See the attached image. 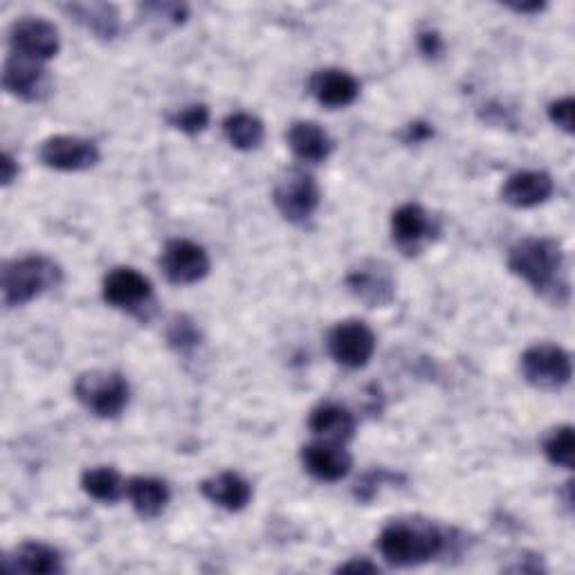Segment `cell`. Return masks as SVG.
Returning a JSON list of instances; mask_svg holds the SVG:
<instances>
[{
    "instance_id": "cb8c5ba5",
    "label": "cell",
    "mask_w": 575,
    "mask_h": 575,
    "mask_svg": "<svg viewBox=\"0 0 575 575\" xmlns=\"http://www.w3.org/2000/svg\"><path fill=\"white\" fill-rule=\"evenodd\" d=\"M81 487L89 497L104 502V504H115L126 495V483L122 481L120 472L113 468H91L81 474Z\"/></svg>"
},
{
    "instance_id": "7c38bea8",
    "label": "cell",
    "mask_w": 575,
    "mask_h": 575,
    "mask_svg": "<svg viewBox=\"0 0 575 575\" xmlns=\"http://www.w3.org/2000/svg\"><path fill=\"white\" fill-rule=\"evenodd\" d=\"M3 86L23 102H39L50 93V76L39 61L12 54L3 68Z\"/></svg>"
},
{
    "instance_id": "9c48e42d",
    "label": "cell",
    "mask_w": 575,
    "mask_h": 575,
    "mask_svg": "<svg viewBox=\"0 0 575 575\" xmlns=\"http://www.w3.org/2000/svg\"><path fill=\"white\" fill-rule=\"evenodd\" d=\"M275 205L290 223L308 220L319 207V187L315 178L304 172H290L275 187Z\"/></svg>"
},
{
    "instance_id": "d6986e66",
    "label": "cell",
    "mask_w": 575,
    "mask_h": 575,
    "mask_svg": "<svg viewBox=\"0 0 575 575\" xmlns=\"http://www.w3.org/2000/svg\"><path fill=\"white\" fill-rule=\"evenodd\" d=\"M553 194V178L544 172H517L513 174L504 189L502 198L517 209H531L546 203Z\"/></svg>"
},
{
    "instance_id": "4dcf8cb0",
    "label": "cell",
    "mask_w": 575,
    "mask_h": 575,
    "mask_svg": "<svg viewBox=\"0 0 575 575\" xmlns=\"http://www.w3.org/2000/svg\"><path fill=\"white\" fill-rule=\"evenodd\" d=\"M432 135H434V131H432L430 124H425V122H414V124L407 126V131H404V142H407V144H421V142L430 140Z\"/></svg>"
},
{
    "instance_id": "603a6c76",
    "label": "cell",
    "mask_w": 575,
    "mask_h": 575,
    "mask_svg": "<svg viewBox=\"0 0 575 575\" xmlns=\"http://www.w3.org/2000/svg\"><path fill=\"white\" fill-rule=\"evenodd\" d=\"M14 564H6V568L21 571V573H37V575H52L63 571V557L57 548L41 544V542H23L12 557Z\"/></svg>"
},
{
    "instance_id": "7402d4cb",
    "label": "cell",
    "mask_w": 575,
    "mask_h": 575,
    "mask_svg": "<svg viewBox=\"0 0 575 575\" xmlns=\"http://www.w3.org/2000/svg\"><path fill=\"white\" fill-rule=\"evenodd\" d=\"M76 23L84 25L97 39L111 41L120 32V12L109 3H74L63 8Z\"/></svg>"
},
{
    "instance_id": "d6a6232c",
    "label": "cell",
    "mask_w": 575,
    "mask_h": 575,
    "mask_svg": "<svg viewBox=\"0 0 575 575\" xmlns=\"http://www.w3.org/2000/svg\"><path fill=\"white\" fill-rule=\"evenodd\" d=\"M340 573H378V564H371L369 559H351L338 566Z\"/></svg>"
},
{
    "instance_id": "277c9868",
    "label": "cell",
    "mask_w": 575,
    "mask_h": 575,
    "mask_svg": "<svg viewBox=\"0 0 575 575\" xmlns=\"http://www.w3.org/2000/svg\"><path fill=\"white\" fill-rule=\"evenodd\" d=\"M74 396L97 419H117L129 404V382L120 373L89 371L74 382Z\"/></svg>"
},
{
    "instance_id": "e0dca14e",
    "label": "cell",
    "mask_w": 575,
    "mask_h": 575,
    "mask_svg": "<svg viewBox=\"0 0 575 575\" xmlns=\"http://www.w3.org/2000/svg\"><path fill=\"white\" fill-rule=\"evenodd\" d=\"M308 428L326 443L345 445L356 434V419L347 407L338 402H321L310 412Z\"/></svg>"
},
{
    "instance_id": "2e32d148",
    "label": "cell",
    "mask_w": 575,
    "mask_h": 575,
    "mask_svg": "<svg viewBox=\"0 0 575 575\" xmlns=\"http://www.w3.org/2000/svg\"><path fill=\"white\" fill-rule=\"evenodd\" d=\"M203 497L214 506L238 513L253 500V485L248 479H243L238 472H218L201 483Z\"/></svg>"
},
{
    "instance_id": "8992f818",
    "label": "cell",
    "mask_w": 575,
    "mask_h": 575,
    "mask_svg": "<svg viewBox=\"0 0 575 575\" xmlns=\"http://www.w3.org/2000/svg\"><path fill=\"white\" fill-rule=\"evenodd\" d=\"M160 268L167 281L176 286L198 284L209 275V257L205 248L187 238H174L164 245Z\"/></svg>"
},
{
    "instance_id": "ac0fdd59",
    "label": "cell",
    "mask_w": 575,
    "mask_h": 575,
    "mask_svg": "<svg viewBox=\"0 0 575 575\" xmlns=\"http://www.w3.org/2000/svg\"><path fill=\"white\" fill-rule=\"evenodd\" d=\"M391 234L402 250H419L432 234L430 214L419 203L400 205L391 216Z\"/></svg>"
},
{
    "instance_id": "3957f363",
    "label": "cell",
    "mask_w": 575,
    "mask_h": 575,
    "mask_svg": "<svg viewBox=\"0 0 575 575\" xmlns=\"http://www.w3.org/2000/svg\"><path fill=\"white\" fill-rule=\"evenodd\" d=\"M61 284V268L48 257H23L3 268V304L25 306Z\"/></svg>"
},
{
    "instance_id": "836d02e7",
    "label": "cell",
    "mask_w": 575,
    "mask_h": 575,
    "mask_svg": "<svg viewBox=\"0 0 575 575\" xmlns=\"http://www.w3.org/2000/svg\"><path fill=\"white\" fill-rule=\"evenodd\" d=\"M546 6L540 3V0H535V3H522V6H511L513 12L517 14H535V12H542Z\"/></svg>"
},
{
    "instance_id": "5bb4252c",
    "label": "cell",
    "mask_w": 575,
    "mask_h": 575,
    "mask_svg": "<svg viewBox=\"0 0 575 575\" xmlns=\"http://www.w3.org/2000/svg\"><path fill=\"white\" fill-rule=\"evenodd\" d=\"M308 89L310 95L326 109L351 106L360 95L358 79L338 68L317 70L308 81Z\"/></svg>"
},
{
    "instance_id": "1f68e13d",
    "label": "cell",
    "mask_w": 575,
    "mask_h": 575,
    "mask_svg": "<svg viewBox=\"0 0 575 575\" xmlns=\"http://www.w3.org/2000/svg\"><path fill=\"white\" fill-rule=\"evenodd\" d=\"M0 167H3V176H0L3 178V187H10L19 176V162L10 153H6L3 162H0Z\"/></svg>"
},
{
    "instance_id": "7a4b0ae2",
    "label": "cell",
    "mask_w": 575,
    "mask_h": 575,
    "mask_svg": "<svg viewBox=\"0 0 575 575\" xmlns=\"http://www.w3.org/2000/svg\"><path fill=\"white\" fill-rule=\"evenodd\" d=\"M509 268L535 292L557 295L568 290L562 281L564 253L553 238H524L515 243L509 255Z\"/></svg>"
},
{
    "instance_id": "30bf717a",
    "label": "cell",
    "mask_w": 575,
    "mask_h": 575,
    "mask_svg": "<svg viewBox=\"0 0 575 575\" xmlns=\"http://www.w3.org/2000/svg\"><path fill=\"white\" fill-rule=\"evenodd\" d=\"M12 52L32 61H48L59 54V30L45 19H21L10 30Z\"/></svg>"
},
{
    "instance_id": "44dd1931",
    "label": "cell",
    "mask_w": 575,
    "mask_h": 575,
    "mask_svg": "<svg viewBox=\"0 0 575 575\" xmlns=\"http://www.w3.org/2000/svg\"><path fill=\"white\" fill-rule=\"evenodd\" d=\"M288 146L301 162L319 164L331 155L333 140L317 122H295L288 131Z\"/></svg>"
},
{
    "instance_id": "ffe728a7",
    "label": "cell",
    "mask_w": 575,
    "mask_h": 575,
    "mask_svg": "<svg viewBox=\"0 0 575 575\" xmlns=\"http://www.w3.org/2000/svg\"><path fill=\"white\" fill-rule=\"evenodd\" d=\"M126 497L131 500L135 513L144 520H153L162 515L170 504V485L155 476H133L126 483Z\"/></svg>"
},
{
    "instance_id": "ba28073f",
    "label": "cell",
    "mask_w": 575,
    "mask_h": 575,
    "mask_svg": "<svg viewBox=\"0 0 575 575\" xmlns=\"http://www.w3.org/2000/svg\"><path fill=\"white\" fill-rule=\"evenodd\" d=\"M41 162L57 172H89L100 162L95 142L76 135H54L41 144Z\"/></svg>"
},
{
    "instance_id": "6da1fadb",
    "label": "cell",
    "mask_w": 575,
    "mask_h": 575,
    "mask_svg": "<svg viewBox=\"0 0 575 575\" xmlns=\"http://www.w3.org/2000/svg\"><path fill=\"white\" fill-rule=\"evenodd\" d=\"M445 548L443 531L425 520H398L382 528L378 551L393 566H419Z\"/></svg>"
},
{
    "instance_id": "d4e9b609",
    "label": "cell",
    "mask_w": 575,
    "mask_h": 575,
    "mask_svg": "<svg viewBox=\"0 0 575 575\" xmlns=\"http://www.w3.org/2000/svg\"><path fill=\"white\" fill-rule=\"evenodd\" d=\"M223 131L227 142L238 151H255L264 144L266 126L257 115L234 113L223 122Z\"/></svg>"
},
{
    "instance_id": "9a60e30c",
    "label": "cell",
    "mask_w": 575,
    "mask_h": 575,
    "mask_svg": "<svg viewBox=\"0 0 575 575\" xmlns=\"http://www.w3.org/2000/svg\"><path fill=\"white\" fill-rule=\"evenodd\" d=\"M301 463L310 476L326 483L342 481L353 468V459L342 445L326 441L301 448Z\"/></svg>"
},
{
    "instance_id": "5b68a950",
    "label": "cell",
    "mask_w": 575,
    "mask_h": 575,
    "mask_svg": "<svg viewBox=\"0 0 575 575\" xmlns=\"http://www.w3.org/2000/svg\"><path fill=\"white\" fill-rule=\"evenodd\" d=\"M522 373L526 382L537 389H559L571 380V356L557 345H533L522 356Z\"/></svg>"
},
{
    "instance_id": "f1b7e54d",
    "label": "cell",
    "mask_w": 575,
    "mask_h": 575,
    "mask_svg": "<svg viewBox=\"0 0 575 575\" xmlns=\"http://www.w3.org/2000/svg\"><path fill=\"white\" fill-rule=\"evenodd\" d=\"M573 115H575V102L573 97L557 100L548 106V117L555 126H559L564 133H573Z\"/></svg>"
},
{
    "instance_id": "83f0119b",
    "label": "cell",
    "mask_w": 575,
    "mask_h": 575,
    "mask_svg": "<svg viewBox=\"0 0 575 575\" xmlns=\"http://www.w3.org/2000/svg\"><path fill=\"white\" fill-rule=\"evenodd\" d=\"M170 124L187 135H198L209 124V109L205 104H192L170 117Z\"/></svg>"
},
{
    "instance_id": "52a82bcc",
    "label": "cell",
    "mask_w": 575,
    "mask_h": 575,
    "mask_svg": "<svg viewBox=\"0 0 575 575\" xmlns=\"http://www.w3.org/2000/svg\"><path fill=\"white\" fill-rule=\"evenodd\" d=\"M328 351L333 360L347 369H362L376 351V336L360 319L340 321L328 336Z\"/></svg>"
},
{
    "instance_id": "4316f807",
    "label": "cell",
    "mask_w": 575,
    "mask_h": 575,
    "mask_svg": "<svg viewBox=\"0 0 575 575\" xmlns=\"http://www.w3.org/2000/svg\"><path fill=\"white\" fill-rule=\"evenodd\" d=\"M167 340L178 353H189L192 349H196L201 345V331L189 317L178 315L172 319V324L167 328Z\"/></svg>"
},
{
    "instance_id": "f546056e",
    "label": "cell",
    "mask_w": 575,
    "mask_h": 575,
    "mask_svg": "<svg viewBox=\"0 0 575 575\" xmlns=\"http://www.w3.org/2000/svg\"><path fill=\"white\" fill-rule=\"evenodd\" d=\"M419 48H421V52L425 54V57H430V59H437L441 52H443V39H441V34L439 32H423L421 37H419Z\"/></svg>"
},
{
    "instance_id": "8fae6325",
    "label": "cell",
    "mask_w": 575,
    "mask_h": 575,
    "mask_svg": "<svg viewBox=\"0 0 575 575\" xmlns=\"http://www.w3.org/2000/svg\"><path fill=\"white\" fill-rule=\"evenodd\" d=\"M347 286L369 308H382L396 299V277L384 261H362L349 273Z\"/></svg>"
},
{
    "instance_id": "4fadbf2b",
    "label": "cell",
    "mask_w": 575,
    "mask_h": 575,
    "mask_svg": "<svg viewBox=\"0 0 575 575\" xmlns=\"http://www.w3.org/2000/svg\"><path fill=\"white\" fill-rule=\"evenodd\" d=\"M153 297L151 281L133 268H115L104 279V299L122 310H142Z\"/></svg>"
},
{
    "instance_id": "484cf974",
    "label": "cell",
    "mask_w": 575,
    "mask_h": 575,
    "mask_svg": "<svg viewBox=\"0 0 575 575\" xmlns=\"http://www.w3.org/2000/svg\"><path fill=\"white\" fill-rule=\"evenodd\" d=\"M544 454L546 459L557 465V468H566L571 470L575 463V437H573V428L571 425H562L555 428L546 441H544Z\"/></svg>"
}]
</instances>
